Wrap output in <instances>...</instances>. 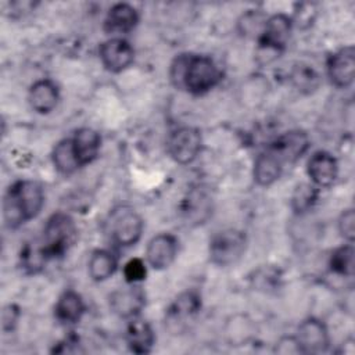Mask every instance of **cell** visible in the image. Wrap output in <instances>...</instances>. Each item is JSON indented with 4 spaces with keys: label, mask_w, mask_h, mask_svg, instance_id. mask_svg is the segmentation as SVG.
Segmentation results:
<instances>
[{
    "label": "cell",
    "mask_w": 355,
    "mask_h": 355,
    "mask_svg": "<svg viewBox=\"0 0 355 355\" xmlns=\"http://www.w3.org/2000/svg\"><path fill=\"white\" fill-rule=\"evenodd\" d=\"M47 259L42 243L26 244L21 252V265L28 273H37Z\"/></svg>",
    "instance_id": "83f0119b"
},
{
    "label": "cell",
    "mask_w": 355,
    "mask_h": 355,
    "mask_svg": "<svg viewBox=\"0 0 355 355\" xmlns=\"http://www.w3.org/2000/svg\"><path fill=\"white\" fill-rule=\"evenodd\" d=\"M18 316H19V312H18V308L15 305H8L3 311V329H4V331L11 330L15 326V323L18 320Z\"/></svg>",
    "instance_id": "1f68e13d"
},
{
    "label": "cell",
    "mask_w": 355,
    "mask_h": 355,
    "mask_svg": "<svg viewBox=\"0 0 355 355\" xmlns=\"http://www.w3.org/2000/svg\"><path fill=\"white\" fill-rule=\"evenodd\" d=\"M144 302V293L136 284L118 288L110 295V306L121 318L137 316L143 309Z\"/></svg>",
    "instance_id": "4fadbf2b"
},
{
    "label": "cell",
    "mask_w": 355,
    "mask_h": 355,
    "mask_svg": "<svg viewBox=\"0 0 355 355\" xmlns=\"http://www.w3.org/2000/svg\"><path fill=\"white\" fill-rule=\"evenodd\" d=\"M201 147V133L198 129L191 126H182L176 129L168 139V151L179 164L193 162L200 154Z\"/></svg>",
    "instance_id": "8992f818"
},
{
    "label": "cell",
    "mask_w": 355,
    "mask_h": 355,
    "mask_svg": "<svg viewBox=\"0 0 355 355\" xmlns=\"http://www.w3.org/2000/svg\"><path fill=\"white\" fill-rule=\"evenodd\" d=\"M309 147V137L302 130H290L275 139L266 150L273 153L282 164L294 162L304 155Z\"/></svg>",
    "instance_id": "9c48e42d"
},
{
    "label": "cell",
    "mask_w": 355,
    "mask_h": 355,
    "mask_svg": "<svg viewBox=\"0 0 355 355\" xmlns=\"http://www.w3.org/2000/svg\"><path fill=\"white\" fill-rule=\"evenodd\" d=\"M143 233V219L137 212L129 208L116 211L111 219L112 240L122 247L133 245Z\"/></svg>",
    "instance_id": "ba28073f"
},
{
    "label": "cell",
    "mask_w": 355,
    "mask_h": 355,
    "mask_svg": "<svg viewBox=\"0 0 355 355\" xmlns=\"http://www.w3.org/2000/svg\"><path fill=\"white\" fill-rule=\"evenodd\" d=\"M135 57L133 47L122 37H112L100 46V60L110 72L126 69Z\"/></svg>",
    "instance_id": "8fae6325"
},
{
    "label": "cell",
    "mask_w": 355,
    "mask_h": 355,
    "mask_svg": "<svg viewBox=\"0 0 355 355\" xmlns=\"http://www.w3.org/2000/svg\"><path fill=\"white\" fill-rule=\"evenodd\" d=\"M60 94L57 85L50 79L35 82L29 90V103L39 114L51 112L58 103Z\"/></svg>",
    "instance_id": "e0dca14e"
},
{
    "label": "cell",
    "mask_w": 355,
    "mask_h": 355,
    "mask_svg": "<svg viewBox=\"0 0 355 355\" xmlns=\"http://www.w3.org/2000/svg\"><path fill=\"white\" fill-rule=\"evenodd\" d=\"M137 22L139 14L136 8L126 3H118L110 8L104 21V29L114 35L128 33L137 25Z\"/></svg>",
    "instance_id": "2e32d148"
},
{
    "label": "cell",
    "mask_w": 355,
    "mask_h": 355,
    "mask_svg": "<svg viewBox=\"0 0 355 355\" xmlns=\"http://www.w3.org/2000/svg\"><path fill=\"white\" fill-rule=\"evenodd\" d=\"M308 175L316 187L331 186L338 175L337 159L327 151H316L308 161Z\"/></svg>",
    "instance_id": "5bb4252c"
},
{
    "label": "cell",
    "mask_w": 355,
    "mask_h": 355,
    "mask_svg": "<svg viewBox=\"0 0 355 355\" xmlns=\"http://www.w3.org/2000/svg\"><path fill=\"white\" fill-rule=\"evenodd\" d=\"M319 196V190L315 184L301 183L295 187L291 196V208L295 214L308 212L316 202Z\"/></svg>",
    "instance_id": "4316f807"
},
{
    "label": "cell",
    "mask_w": 355,
    "mask_h": 355,
    "mask_svg": "<svg viewBox=\"0 0 355 355\" xmlns=\"http://www.w3.org/2000/svg\"><path fill=\"white\" fill-rule=\"evenodd\" d=\"M53 164L55 169L64 175H69L80 166L73 150L72 139H65L55 144L53 150Z\"/></svg>",
    "instance_id": "603a6c76"
},
{
    "label": "cell",
    "mask_w": 355,
    "mask_h": 355,
    "mask_svg": "<svg viewBox=\"0 0 355 355\" xmlns=\"http://www.w3.org/2000/svg\"><path fill=\"white\" fill-rule=\"evenodd\" d=\"M327 75L330 82L340 89H345L352 85L355 76V51L348 46L333 55L327 61Z\"/></svg>",
    "instance_id": "30bf717a"
},
{
    "label": "cell",
    "mask_w": 355,
    "mask_h": 355,
    "mask_svg": "<svg viewBox=\"0 0 355 355\" xmlns=\"http://www.w3.org/2000/svg\"><path fill=\"white\" fill-rule=\"evenodd\" d=\"M294 337L301 354L324 352L330 343L326 324L316 318H308L302 320Z\"/></svg>",
    "instance_id": "52a82bcc"
},
{
    "label": "cell",
    "mask_w": 355,
    "mask_h": 355,
    "mask_svg": "<svg viewBox=\"0 0 355 355\" xmlns=\"http://www.w3.org/2000/svg\"><path fill=\"white\" fill-rule=\"evenodd\" d=\"M89 275L96 282L107 280L116 270V259L107 250H96L92 252L89 259Z\"/></svg>",
    "instance_id": "7402d4cb"
},
{
    "label": "cell",
    "mask_w": 355,
    "mask_h": 355,
    "mask_svg": "<svg viewBox=\"0 0 355 355\" xmlns=\"http://www.w3.org/2000/svg\"><path fill=\"white\" fill-rule=\"evenodd\" d=\"M100 135L90 128H80L75 132L72 137V144L80 166L90 164L97 158L100 151Z\"/></svg>",
    "instance_id": "d6986e66"
},
{
    "label": "cell",
    "mask_w": 355,
    "mask_h": 355,
    "mask_svg": "<svg viewBox=\"0 0 355 355\" xmlns=\"http://www.w3.org/2000/svg\"><path fill=\"white\" fill-rule=\"evenodd\" d=\"M146 273H147L146 263L140 258H132L125 263L123 276L126 283L129 284H136L141 282L146 277Z\"/></svg>",
    "instance_id": "f1b7e54d"
},
{
    "label": "cell",
    "mask_w": 355,
    "mask_h": 355,
    "mask_svg": "<svg viewBox=\"0 0 355 355\" xmlns=\"http://www.w3.org/2000/svg\"><path fill=\"white\" fill-rule=\"evenodd\" d=\"M219 79L220 72L209 57L190 54L184 72L183 89L193 94H202L215 87Z\"/></svg>",
    "instance_id": "277c9868"
},
{
    "label": "cell",
    "mask_w": 355,
    "mask_h": 355,
    "mask_svg": "<svg viewBox=\"0 0 355 355\" xmlns=\"http://www.w3.org/2000/svg\"><path fill=\"white\" fill-rule=\"evenodd\" d=\"M290 80L293 86L301 93H311L318 89L320 78L318 72L305 64H297L290 73Z\"/></svg>",
    "instance_id": "d4e9b609"
},
{
    "label": "cell",
    "mask_w": 355,
    "mask_h": 355,
    "mask_svg": "<svg viewBox=\"0 0 355 355\" xmlns=\"http://www.w3.org/2000/svg\"><path fill=\"white\" fill-rule=\"evenodd\" d=\"M338 232L348 241L352 243L355 237V212L352 208L345 209L338 219Z\"/></svg>",
    "instance_id": "4dcf8cb0"
},
{
    "label": "cell",
    "mask_w": 355,
    "mask_h": 355,
    "mask_svg": "<svg viewBox=\"0 0 355 355\" xmlns=\"http://www.w3.org/2000/svg\"><path fill=\"white\" fill-rule=\"evenodd\" d=\"M247 237L237 229H226L216 233L209 241V259L218 266L236 263L245 252Z\"/></svg>",
    "instance_id": "3957f363"
},
{
    "label": "cell",
    "mask_w": 355,
    "mask_h": 355,
    "mask_svg": "<svg viewBox=\"0 0 355 355\" xmlns=\"http://www.w3.org/2000/svg\"><path fill=\"white\" fill-rule=\"evenodd\" d=\"M154 341L155 336L151 326L137 316L130 318L126 329V343L129 349L135 354H147L151 351Z\"/></svg>",
    "instance_id": "ac0fdd59"
},
{
    "label": "cell",
    "mask_w": 355,
    "mask_h": 355,
    "mask_svg": "<svg viewBox=\"0 0 355 355\" xmlns=\"http://www.w3.org/2000/svg\"><path fill=\"white\" fill-rule=\"evenodd\" d=\"M44 193L39 183L32 180L15 182L7 190L3 201V216L10 227H18L35 218L43 208Z\"/></svg>",
    "instance_id": "6da1fadb"
},
{
    "label": "cell",
    "mask_w": 355,
    "mask_h": 355,
    "mask_svg": "<svg viewBox=\"0 0 355 355\" xmlns=\"http://www.w3.org/2000/svg\"><path fill=\"white\" fill-rule=\"evenodd\" d=\"M201 309V297L197 291L190 290L179 294L176 300L169 305L166 312V320L171 324L182 326L187 320H191Z\"/></svg>",
    "instance_id": "9a60e30c"
},
{
    "label": "cell",
    "mask_w": 355,
    "mask_h": 355,
    "mask_svg": "<svg viewBox=\"0 0 355 355\" xmlns=\"http://www.w3.org/2000/svg\"><path fill=\"white\" fill-rule=\"evenodd\" d=\"M183 212L189 220L201 223L209 215V198L198 190H193L184 201Z\"/></svg>",
    "instance_id": "484cf974"
},
{
    "label": "cell",
    "mask_w": 355,
    "mask_h": 355,
    "mask_svg": "<svg viewBox=\"0 0 355 355\" xmlns=\"http://www.w3.org/2000/svg\"><path fill=\"white\" fill-rule=\"evenodd\" d=\"M76 226L73 219L64 212L51 215L43 230L42 245L46 257L57 258L64 255L76 240Z\"/></svg>",
    "instance_id": "7a4b0ae2"
},
{
    "label": "cell",
    "mask_w": 355,
    "mask_h": 355,
    "mask_svg": "<svg viewBox=\"0 0 355 355\" xmlns=\"http://www.w3.org/2000/svg\"><path fill=\"white\" fill-rule=\"evenodd\" d=\"M282 161L269 150L261 153L254 164V180L259 186H270L282 175Z\"/></svg>",
    "instance_id": "44dd1931"
},
{
    "label": "cell",
    "mask_w": 355,
    "mask_h": 355,
    "mask_svg": "<svg viewBox=\"0 0 355 355\" xmlns=\"http://www.w3.org/2000/svg\"><path fill=\"white\" fill-rule=\"evenodd\" d=\"M330 270L338 276L351 277L354 275V247L351 243L336 248L329 259Z\"/></svg>",
    "instance_id": "cb8c5ba5"
},
{
    "label": "cell",
    "mask_w": 355,
    "mask_h": 355,
    "mask_svg": "<svg viewBox=\"0 0 355 355\" xmlns=\"http://www.w3.org/2000/svg\"><path fill=\"white\" fill-rule=\"evenodd\" d=\"M178 254V240L169 233H159L154 236L146 250V258L151 268L165 269L172 265Z\"/></svg>",
    "instance_id": "7c38bea8"
},
{
    "label": "cell",
    "mask_w": 355,
    "mask_h": 355,
    "mask_svg": "<svg viewBox=\"0 0 355 355\" xmlns=\"http://www.w3.org/2000/svg\"><path fill=\"white\" fill-rule=\"evenodd\" d=\"M189 58H190V54H180L173 60V62L171 65L169 76H171L172 83L178 89H183V79H184V72H186Z\"/></svg>",
    "instance_id": "f546056e"
},
{
    "label": "cell",
    "mask_w": 355,
    "mask_h": 355,
    "mask_svg": "<svg viewBox=\"0 0 355 355\" xmlns=\"http://www.w3.org/2000/svg\"><path fill=\"white\" fill-rule=\"evenodd\" d=\"M293 28V19L286 14H275L266 18L265 25L258 36L259 50L276 53L284 50Z\"/></svg>",
    "instance_id": "5b68a950"
},
{
    "label": "cell",
    "mask_w": 355,
    "mask_h": 355,
    "mask_svg": "<svg viewBox=\"0 0 355 355\" xmlns=\"http://www.w3.org/2000/svg\"><path fill=\"white\" fill-rule=\"evenodd\" d=\"M85 312V302L80 297V294H78L73 290H67L64 291L54 308V313L55 318L65 324H72V323H78L82 318Z\"/></svg>",
    "instance_id": "ffe728a7"
}]
</instances>
